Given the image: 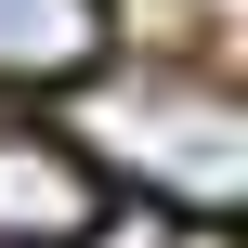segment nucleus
<instances>
[{
  "label": "nucleus",
  "instance_id": "f257e3e1",
  "mask_svg": "<svg viewBox=\"0 0 248 248\" xmlns=\"http://www.w3.org/2000/svg\"><path fill=\"white\" fill-rule=\"evenodd\" d=\"M65 144L92 157V183H105V170L144 183L157 222L222 235L248 209V105L222 78H170V65H144V78H78V131H65Z\"/></svg>",
  "mask_w": 248,
  "mask_h": 248
},
{
  "label": "nucleus",
  "instance_id": "7ed1b4c3",
  "mask_svg": "<svg viewBox=\"0 0 248 248\" xmlns=\"http://www.w3.org/2000/svg\"><path fill=\"white\" fill-rule=\"evenodd\" d=\"M118 52V0H0V92H78Z\"/></svg>",
  "mask_w": 248,
  "mask_h": 248
},
{
  "label": "nucleus",
  "instance_id": "f03ea898",
  "mask_svg": "<svg viewBox=\"0 0 248 248\" xmlns=\"http://www.w3.org/2000/svg\"><path fill=\"white\" fill-rule=\"evenodd\" d=\"M105 222V183L65 131H0V248H78Z\"/></svg>",
  "mask_w": 248,
  "mask_h": 248
}]
</instances>
